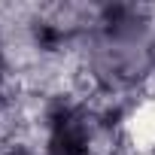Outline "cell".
Listing matches in <instances>:
<instances>
[{"mask_svg": "<svg viewBox=\"0 0 155 155\" xmlns=\"http://www.w3.org/2000/svg\"><path fill=\"white\" fill-rule=\"evenodd\" d=\"M0 82H3V58H0Z\"/></svg>", "mask_w": 155, "mask_h": 155, "instance_id": "3", "label": "cell"}, {"mask_svg": "<svg viewBox=\"0 0 155 155\" xmlns=\"http://www.w3.org/2000/svg\"><path fill=\"white\" fill-rule=\"evenodd\" d=\"M82 125L70 110H58L52 116V140H49V155H82Z\"/></svg>", "mask_w": 155, "mask_h": 155, "instance_id": "2", "label": "cell"}, {"mask_svg": "<svg viewBox=\"0 0 155 155\" xmlns=\"http://www.w3.org/2000/svg\"><path fill=\"white\" fill-rule=\"evenodd\" d=\"M146 43H143V25L137 15L125 6L107 9L101 21V40H97V64L110 76H140L146 67Z\"/></svg>", "mask_w": 155, "mask_h": 155, "instance_id": "1", "label": "cell"}]
</instances>
